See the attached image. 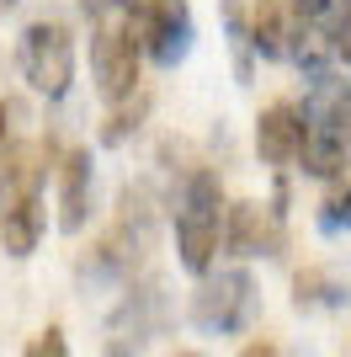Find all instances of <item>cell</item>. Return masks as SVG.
<instances>
[{"instance_id": "30bf717a", "label": "cell", "mask_w": 351, "mask_h": 357, "mask_svg": "<svg viewBox=\"0 0 351 357\" xmlns=\"http://www.w3.org/2000/svg\"><path fill=\"white\" fill-rule=\"evenodd\" d=\"M43 171L48 165H38V149L32 144H0V208H11V203H22V197H38V187H43Z\"/></svg>"}, {"instance_id": "7a4b0ae2", "label": "cell", "mask_w": 351, "mask_h": 357, "mask_svg": "<svg viewBox=\"0 0 351 357\" xmlns=\"http://www.w3.org/2000/svg\"><path fill=\"white\" fill-rule=\"evenodd\" d=\"M219 235H224V187L213 171H192L181 197H176V251H181V267L192 278L213 272Z\"/></svg>"}, {"instance_id": "44dd1931", "label": "cell", "mask_w": 351, "mask_h": 357, "mask_svg": "<svg viewBox=\"0 0 351 357\" xmlns=\"http://www.w3.org/2000/svg\"><path fill=\"white\" fill-rule=\"evenodd\" d=\"M16 6H22V0H0V16H6V11H16Z\"/></svg>"}, {"instance_id": "9a60e30c", "label": "cell", "mask_w": 351, "mask_h": 357, "mask_svg": "<svg viewBox=\"0 0 351 357\" xmlns=\"http://www.w3.org/2000/svg\"><path fill=\"white\" fill-rule=\"evenodd\" d=\"M292 304H298V310H320V304H341V294L336 288H330V278H325V272H298V278H292Z\"/></svg>"}, {"instance_id": "4fadbf2b", "label": "cell", "mask_w": 351, "mask_h": 357, "mask_svg": "<svg viewBox=\"0 0 351 357\" xmlns=\"http://www.w3.org/2000/svg\"><path fill=\"white\" fill-rule=\"evenodd\" d=\"M144 118H149V91H139V86H133L128 96H123V107H117L112 118H107L102 144H123L128 134H139V128H144Z\"/></svg>"}, {"instance_id": "5bb4252c", "label": "cell", "mask_w": 351, "mask_h": 357, "mask_svg": "<svg viewBox=\"0 0 351 357\" xmlns=\"http://www.w3.org/2000/svg\"><path fill=\"white\" fill-rule=\"evenodd\" d=\"M224 22H229V48H234V70L240 80H250V22L240 0H224Z\"/></svg>"}, {"instance_id": "277c9868", "label": "cell", "mask_w": 351, "mask_h": 357, "mask_svg": "<svg viewBox=\"0 0 351 357\" xmlns=\"http://www.w3.org/2000/svg\"><path fill=\"white\" fill-rule=\"evenodd\" d=\"M22 75L27 86L48 102H58L75 80V32L58 22V16H38L27 32H22Z\"/></svg>"}, {"instance_id": "ba28073f", "label": "cell", "mask_w": 351, "mask_h": 357, "mask_svg": "<svg viewBox=\"0 0 351 357\" xmlns=\"http://www.w3.org/2000/svg\"><path fill=\"white\" fill-rule=\"evenodd\" d=\"M298 144H304V112L292 102H272L256 118V155L266 165H292L298 160Z\"/></svg>"}, {"instance_id": "ac0fdd59", "label": "cell", "mask_w": 351, "mask_h": 357, "mask_svg": "<svg viewBox=\"0 0 351 357\" xmlns=\"http://www.w3.org/2000/svg\"><path fill=\"white\" fill-rule=\"evenodd\" d=\"M80 11H86L91 22H112V16L128 11V0H80Z\"/></svg>"}, {"instance_id": "8992f818", "label": "cell", "mask_w": 351, "mask_h": 357, "mask_svg": "<svg viewBox=\"0 0 351 357\" xmlns=\"http://www.w3.org/2000/svg\"><path fill=\"white\" fill-rule=\"evenodd\" d=\"M91 70H96V86H102L107 102H123L139 86V43H133V32L102 22L96 38H91Z\"/></svg>"}, {"instance_id": "3957f363", "label": "cell", "mask_w": 351, "mask_h": 357, "mask_svg": "<svg viewBox=\"0 0 351 357\" xmlns=\"http://www.w3.org/2000/svg\"><path fill=\"white\" fill-rule=\"evenodd\" d=\"M256 304H261V294H256V278L245 267H229L219 278L203 272V288L192 294V326L203 336H234L256 320Z\"/></svg>"}, {"instance_id": "e0dca14e", "label": "cell", "mask_w": 351, "mask_h": 357, "mask_svg": "<svg viewBox=\"0 0 351 357\" xmlns=\"http://www.w3.org/2000/svg\"><path fill=\"white\" fill-rule=\"evenodd\" d=\"M27 352L32 357H64V352H70V342H64V331H58V326H48L38 342H27Z\"/></svg>"}, {"instance_id": "6da1fadb", "label": "cell", "mask_w": 351, "mask_h": 357, "mask_svg": "<svg viewBox=\"0 0 351 357\" xmlns=\"http://www.w3.org/2000/svg\"><path fill=\"white\" fill-rule=\"evenodd\" d=\"M149 245H155V208H149V192L144 187H128L123 203H117V224L91 245V256L80 261V272H86L91 283H128L133 267L149 256Z\"/></svg>"}, {"instance_id": "52a82bcc", "label": "cell", "mask_w": 351, "mask_h": 357, "mask_svg": "<svg viewBox=\"0 0 351 357\" xmlns=\"http://www.w3.org/2000/svg\"><path fill=\"white\" fill-rule=\"evenodd\" d=\"M165 294L160 283H144L133 288L123 304L112 310V320H107V352H128V347H144L149 336H160L165 331Z\"/></svg>"}, {"instance_id": "2e32d148", "label": "cell", "mask_w": 351, "mask_h": 357, "mask_svg": "<svg viewBox=\"0 0 351 357\" xmlns=\"http://www.w3.org/2000/svg\"><path fill=\"white\" fill-rule=\"evenodd\" d=\"M320 224H325V229H351V181H346V187H336V192L325 197Z\"/></svg>"}, {"instance_id": "ffe728a7", "label": "cell", "mask_w": 351, "mask_h": 357, "mask_svg": "<svg viewBox=\"0 0 351 357\" xmlns=\"http://www.w3.org/2000/svg\"><path fill=\"white\" fill-rule=\"evenodd\" d=\"M11 118H16V102H0V144L11 139Z\"/></svg>"}, {"instance_id": "d6986e66", "label": "cell", "mask_w": 351, "mask_h": 357, "mask_svg": "<svg viewBox=\"0 0 351 357\" xmlns=\"http://www.w3.org/2000/svg\"><path fill=\"white\" fill-rule=\"evenodd\" d=\"M330 6H336V0H292V16H298V22H325Z\"/></svg>"}, {"instance_id": "7c38bea8", "label": "cell", "mask_w": 351, "mask_h": 357, "mask_svg": "<svg viewBox=\"0 0 351 357\" xmlns=\"http://www.w3.org/2000/svg\"><path fill=\"white\" fill-rule=\"evenodd\" d=\"M250 54H261V59H288V22H282V11L272 0H261L256 16H250Z\"/></svg>"}, {"instance_id": "5b68a950", "label": "cell", "mask_w": 351, "mask_h": 357, "mask_svg": "<svg viewBox=\"0 0 351 357\" xmlns=\"http://www.w3.org/2000/svg\"><path fill=\"white\" fill-rule=\"evenodd\" d=\"M282 213L277 203H234L224 208V245L234 256H282L288 245V229H282Z\"/></svg>"}, {"instance_id": "9c48e42d", "label": "cell", "mask_w": 351, "mask_h": 357, "mask_svg": "<svg viewBox=\"0 0 351 357\" xmlns=\"http://www.w3.org/2000/svg\"><path fill=\"white\" fill-rule=\"evenodd\" d=\"M91 224V149H70L58 160V229L80 235Z\"/></svg>"}, {"instance_id": "8fae6325", "label": "cell", "mask_w": 351, "mask_h": 357, "mask_svg": "<svg viewBox=\"0 0 351 357\" xmlns=\"http://www.w3.org/2000/svg\"><path fill=\"white\" fill-rule=\"evenodd\" d=\"M38 240H43V197H22L11 208H0V245L6 256H32L38 251Z\"/></svg>"}]
</instances>
